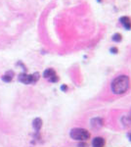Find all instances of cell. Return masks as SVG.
<instances>
[{"label":"cell","instance_id":"obj_1","mask_svg":"<svg viewBox=\"0 0 131 147\" xmlns=\"http://www.w3.org/2000/svg\"><path fill=\"white\" fill-rule=\"evenodd\" d=\"M130 85V80L128 76L121 75L116 77L112 82V91L115 94H123L128 90Z\"/></svg>","mask_w":131,"mask_h":147},{"label":"cell","instance_id":"obj_2","mask_svg":"<svg viewBox=\"0 0 131 147\" xmlns=\"http://www.w3.org/2000/svg\"><path fill=\"white\" fill-rule=\"evenodd\" d=\"M70 136L73 139L78 141H84L87 140L90 137V134L87 129H80V127H75L70 132Z\"/></svg>","mask_w":131,"mask_h":147},{"label":"cell","instance_id":"obj_3","mask_svg":"<svg viewBox=\"0 0 131 147\" xmlns=\"http://www.w3.org/2000/svg\"><path fill=\"white\" fill-rule=\"evenodd\" d=\"M39 73H34L32 75H27V74H21L19 76V80L26 84H35L39 80Z\"/></svg>","mask_w":131,"mask_h":147},{"label":"cell","instance_id":"obj_4","mask_svg":"<svg viewBox=\"0 0 131 147\" xmlns=\"http://www.w3.org/2000/svg\"><path fill=\"white\" fill-rule=\"evenodd\" d=\"M43 77L51 82H57L59 80L58 76H57L56 72H55L53 69H47V70H45L43 73Z\"/></svg>","mask_w":131,"mask_h":147},{"label":"cell","instance_id":"obj_5","mask_svg":"<svg viewBox=\"0 0 131 147\" xmlns=\"http://www.w3.org/2000/svg\"><path fill=\"white\" fill-rule=\"evenodd\" d=\"M120 22L125 30H131V19L129 17H127V16H122V17H120Z\"/></svg>","mask_w":131,"mask_h":147},{"label":"cell","instance_id":"obj_6","mask_svg":"<svg viewBox=\"0 0 131 147\" xmlns=\"http://www.w3.org/2000/svg\"><path fill=\"white\" fill-rule=\"evenodd\" d=\"M105 145V139L103 137H95L92 141V146L93 147H104Z\"/></svg>","mask_w":131,"mask_h":147},{"label":"cell","instance_id":"obj_7","mask_svg":"<svg viewBox=\"0 0 131 147\" xmlns=\"http://www.w3.org/2000/svg\"><path fill=\"white\" fill-rule=\"evenodd\" d=\"M33 127H34V129L36 130V131H38V130L41 129V127H42V121L41 119H39V118H36L34 121H33Z\"/></svg>","mask_w":131,"mask_h":147},{"label":"cell","instance_id":"obj_8","mask_svg":"<svg viewBox=\"0 0 131 147\" xmlns=\"http://www.w3.org/2000/svg\"><path fill=\"white\" fill-rule=\"evenodd\" d=\"M12 79H13V73H12V72H8L6 75H4L3 77H2V80H3L4 82H11Z\"/></svg>","mask_w":131,"mask_h":147},{"label":"cell","instance_id":"obj_9","mask_svg":"<svg viewBox=\"0 0 131 147\" xmlns=\"http://www.w3.org/2000/svg\"><path fill=\"white\" fill-rule=\"evenodd\" d=\"M112 39H113L115 42H120L121 40H122V35H121L120 34H118V32H116V34H113Z\"/></svg>","mask_w":131,"mask_h":147},{"label":"cell","instance_id":"obj_10","mask_svg":"<svg viewBox=\"0 0 131 147\" xmlns=\"http://www.w3.org/2000/svg\"><path fill=\"white\" fill-rule=\"evenodd\" d=\"M110 51H111L112 53H114V54H116L118 52V49L116 48V47H112V48L110 49Z\"/></svg>","mask_w":131,"mask_h":147},{"label":"cell","instance_id":"obj_11","mask_svg":"<svg viewBox=\"0 0 131 147\" xmlns=\"http://www.w3.org/2000/svg\"><path fill=\"white\" fill-rule=\"evenodd\" d=\"M77 147H88V145H87V143H85V142H80V143L77 145Z\"/></svg>","mask_w":131,"mask_h":147},{"label":"cell","instance_id":"obj_12","mask_svg":"<svg viewBox=\"0 0 131 147\" xmlns=\"http://www.w3.org/2000/svg\"><path fill=\"white\" fill-rule=\"evenodd\" d=\"M61 88H62V90H67V89H68V87H67L66 85H63Z\"/></svg>","mask_w":131,"mask_h":147},{"label":"cell","instance_id":"obj_13","mask_svg":"<svg viewBox=\"0 0 131 147\" xmlns=\"http://www.w3.org/2000/svg\"><path fill=\"white\" fill-rule=\"evenodd\" d=\"M127 119H128V121L131 123V112L129 113V115H128V117H127Z\"/></svg>","mask_w":131,"mask_h":147},{"label":"cell","instance_id":"obj_14","mask_svg":"<svg viewBox=\"0 0 131 147\" xmlns=\"http://www.w3.org/2000/svg\"><path fill=\"white\" fill-rule=\"evenodd\" d=\"M129 141L131 142V134H130V136H129Z\"/></svg>","mask_w":131,"mask_h":147}]
</instances>
